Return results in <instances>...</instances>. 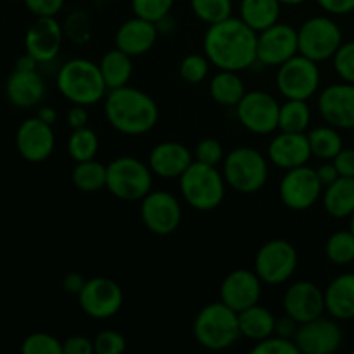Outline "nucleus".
I'll list each match as a JSON object with an SVG mask.
<instances>
[{"label":"nucleus","mask_w":354,"mask_h":354,"mask_svg":"<svg viewBox=\"0 0 354 354\" xmlns=\"http://www.w3.org/2000/svg\"><path fill=\"white\" fill-rule=\"evenodd\" d=\"M203 48L211 66L225 71H245L258 62V33L241 17L207 26Z\"/></svg>","instance_id":"1"},{"label":"nucleus","mask_w":354,"mask_h":354,"mask_svg":"<svg viewBox=\"0 0 354 354\" xmlns=\"http://www.w3.org/2000/svg\"><path fill=\"white\" fill-rule=\"evenodd\" d=\"M104 114L111 127L128 137H140L154 130L159 107L147 92L127 85L109 90L104 99Z\"/></svg>","instance_id":"2"},{"label":"nucleus","mask_w":354,"mask_h":354,"mask_svg":"<svg viewBox=\"0 0 354 354\" xmlns=\"http://www.w3.org/2000/svg\"><path fill=\"white\" fill-rule=\"evenodd\" d=\"M55 85L68 102L86 107L104 100L109 92L99 64L85 57H75L64 62L55 76Z\"/></svg>","instance_id":"3"},{"label":"nucleus","mask_w":354,"mask_h":354,"mask_svg":"<svg viewBox=\"0 0 354 354\" xmlns=\"http://www.w3.org/2000/svg\"><path fill=\"white\" fill-rule=\"evenodd\" d=\"M192 332L197 344L209 351H225L242 337L239 313L221 301L206 304L196 315Z\"/></svg>","instance_id":"4"},{"label":"nucleus","mask_w":354,"mask_h":354,"mask_svg":"<svg viewBox=\"0 0 354 354\" xmlns=\"http://www.w3.org/2000/svg\"><path fill=\"white\" fill-rule=\"evenodd\" d=\"M183 201L196 211H213L221 206L227 182L218 166L194 161L178 178Z\"/></svg>","instance_id":"5"},{"label":"nucleus","mask_w":354,"mask_h":354,"mask_svg":"<svg viewBox=\"0 0 354 354\" xmlns=\"http://www.w3.org/2000/svg\"><path fill=\"white\" fill-rule=\"evenodd\" d=\"M268 158L254 147H235L221 165V173L230 189L239 194H256L266 185L270 175Z\"/></svg>","instance_id":"6"},{"label":"nucleus","mask_w":354,"mask_h":354,"mask_svg":"<svg viewBox=\"0 0 354 354\" xmlns=\"http://www.w3.org/2000/svg\"><path fill=\"white\" fill-rule=\"evenodd\" d=\"M152 169L147 162L133 156H121L107 165L106 189L116 199L142 201L152 190Z\"/></svg>","instance_id":"7"},{"label":"nucleus","mask_w":354,"mask_h":354,"mask_svg":"<svg viewBox=\"0 0 354 354\" xmlns=\"http://www.w3.org/2000/svg\"><path fill=\"white\" fill-rule=\"evenodd\" d=\"M299 265V254L292 242L272 239L258 249L254 272L266 286H282L289 282Z\"/></svg>","instance_id":"8"},{"label":"nucleus","mask_w":354,"mask_h":354,"mask_svg":"<svg viewBox=\"0 0 354 354\" xmlns=\"http://www.w3.org/2000/svg\"><path fill=\"white\" fill-rule=\"evenodd\" d=\"M297 37L299 54L318 64L330 61L344 44L341 26L330 16H313L306 19L297 30Z\"/></svg>","instance_id":"9"},{"label":"nucleus","mask_w":354,"mask_h":354,"mask_svg":"<svg viewBox=\"0 0 354 354\" xmlns=\"http://www.w3.org/2000/svg\"><path fill=\"white\" fill-rule=\"evenodd\" d=\"M277 88L286 99L310 100L320 90V68L318 62L296 54L277 68Z\"/></svg>","instance_id":"10"},{"label":"nucleus","mask_w":354,"mask_h":354,"mask_svg":"<svg viewBox=\"0 0 354 354\" xmlns=\"http://www.w3.org/2000/svg\"><path fill=\"white\" fill-rule=\"evenodd\" d=\"M279 100L263 90L245 92L235 107L239 123L254 135H270L279 130Z\"/></svg>","instance_id":"11"},{"label":"nucleus","mask_w":354,"mask_h":354,"mask_svg":"<svg viewBox=\"0 0 354 354\" xmlns=\"http://www.w3.org/2000/svg\"><path fill=\"white\" fill-rule=\"evenodd\" d=\"M280 201L292 211H306L318 203L324 194V185L317 175V169L304 165L287 169L279 185Z\"/></svg>","instance_id":"12"},{"label":"nucleus","mask_w":354,"mask_h":354,"mask_svg":"<svg viewBox=\"0 0 354 354\" xmlns=\"http://www.w3.org/2000/svg\"><path fill=\"white\" fill-rule=\"evenodd\" d=\"M182 204L171 192L151 190L140 201V218L145 228L159 237L175 234L182 223Z\"/></svg>","instance_id":"13"},{"label":"nucleus","mask_w":354,"mask_h":354,"mask_svg":"<svg viewBox=\"0 0 354 354\" xmlns=\"http://www.w3.org/2000/svg\"><path fill=\"white\" fill-rule=\"evenodd\" d=\"M123 289L107 277L86 280L82 292L78 294L80 308L93 320H109L116 317L123 308Z\"/></svg>","instance_id":"14"},{"label":"nucleus","mask_w":354,"mask_h":354,"mask_svg":"<svg viewBox=\"0 0 354 354\" xmlns=\"http://www.w3.org/2000/svg\"><path fill=\"white\" fill-rule=\"evenodd\" d=\"M299 54L297 30L287 23H275L258 33V62L266 68H279Z\"/></svg>","instance_id":"15"},{"label":"nucleus","mask_w":354,"mask_h":354,"mask_svg":"<svg viewBox=\"0 0 354 354\" xmlns=\"http://www.w3.org/2000/svg\"><path fill=\"white\" fill-rule=\"evenodd\" d=\"M339 320L325 318L324 315L315 320L301 324L294 335V342L303 354H332L341 348L344 341Z\"/></svg>","instance_id":"16"},{"label":"nucleus","mask_w":354,"mask_h":354,"mask_svg":"<svg viewBox=\"0 0 354 354\" xmlns=\"http://www.w3.org/2000/svg\"><path fill=\"white\" fill-rule=\"evenodd\" d=\"M318 113L337 130L354 128V83L341 82L325 86L318 95Z\"/></svg>","instance_id":"17"},{"label":"nucleus","mask_w":354,"mask_h":354,"mask_svg":"<svg viewBox=\"0 0 354 354\" xmlns=\"http://www.w3.org/2000/svg\"><path fill=\"white\" fill-rule=\"evenodd\" d=\"M283 313L297 324H306L325 313V292L310 280H299L287 287L282 299Z\"/></svg>","instance_id":"18"},{"label":"nucleus","mask_w":354,"mask_h":354,"mask_svg":"<svg viewBox=\"0 0 354 354\" xmlns=\"http://www.w3.org/2000/svg\"><path fill=\"white\" fill-rule=\"evenodd\" d=\"M16 147L21 158L28 162H44L55 149V135L52 124L40 118H28L16 131Z\"/></svg>","instance_id":"19"},{"label":"nucleus","mask_w":354,"mask_h":354,"mask_svg":"<svg viewBox=\"0 0 354 354\" xmlns=\"http://www.w3.org/2000/svg\"><path fill=\"white\" fill-rule=\"evenodd\" d=\"M64 30L55 17H37L24 35V47L38 64H47L59 55Z\"/></svg>","instance_id":"20"},{"label":"nucleus","mask_w":354,"mask_h":354,"mask_svg":"<svg viewBox=\"0 0 354 354\" xmlns=\"http://www.w3.org/2000/svg\"><path fill=\"white\" fill-rule=\"evenodd\" d=\"M263 282L254 270L239 268L228 273L220 286V301L234 311L248 310L259 303Z\"/></svg>","instance_id":"21"},{"label":"nucleus","mask_w":354,"mask_h":354,"mask_svg":"<svg viewBox=\"0 0 354 354\" xmlns=\"http://www.w3.org/2000/svg\"><path fill=\"white\" fill-rule=\"evenodd\" d=\"M266 158L273 166L280 169L299 168L310 162L313 158L308 140V133H289V131H279L270 140Z\"/></svg>","instance_id":"22"},{"label":"nucleus","mask_w":354,"mask_h":354,"mask_svg":"<svg viewBox=\"0 0 354 354\" xmlns=\"http://www.w3.org/2000/svg\"><path fill=\"white\" fill-rule=\"evenodd\" d=\"M194 162V154L185 144L168 140L159 142L149 152L147 165L156 176L165 180H175L185 173Z\"/></svg>","instance_id":"23"},{"label":"nucleus","mask_w":354,"mask_h":354,"mask_svg":"<svg viewBox=\"0 0 354 354\" xmlns=\"http://www.w3.org/2000/svg\"><path fill=\"white\" fill-rule=\"evenodd\" d=\"M159 38V30L156 23L133 16L127 19L116 31L114 44L120 50L127 52L131 57H138L152 50Z\"/></svg>","instance_id":"24"},{"label":"nucleus","mask_w":354,"mask_h":354,"mask_svg":"<svg viewBox=\"0 0 354 354\" xmlns=\"http://www.w3.org/2000/svg\"><path fill=\"white\" fill-rule=\"evenodd\" d=\"M47 85L38 69L21 71L14 69L6 82V97L14 107L31 109L44 100Z\"/></svg>","instance_id":"25"},{"label":"nucleus","mask_w":354,"mask_h":354,"mask_svg":"<svg viewBox=\"0 0 354 354\" xmlns=\"http://www.w3.org/2000/svg\"><path fill=\"white\" fill-rule=\"evenodd\" d=\"M325 292V310L339 322L354 320V272L342 273L328 283Z\"/></svg>","instance_id":"26"},{"label":"nucleus","mask_w":354,"mask_h":354,"mask_svg":"<svg viewBox=\"0 0 354 354\" xmlns=\"http://www.w3.org/2000/svg\"><path fill=\"white\" fill-rule=\"evenodd\" d=\"M322 203L328 216L335 220L351 218L354 213V178L339 176L334 183L324 189Z\"/></svg>","instance_id":"27"},{"label":"nucleus","mask_w":354,"mask_h":354,"mask_svg":"<svg viewBox=\"0 0 354 354\" xmlns=\"http://www.w3.org/2000/svg\"><path fill=\"white\" fill-rule=\"evenodd\" d=\"M282 3L279 0H241L239 17L259 33L280 21Z\"/></svg>","instance_id":"28"},{"label":"nucleus","mask_w":354,"mask_h":354,"mask_svg":"<svg viewBox=\"0 0 354 354\" xmlns=\"http://www.w3.org/2000/svg\"><path fill=\"white\" fill-rule=\"evenodd\" d=\"M131 59H133L131 55L120 50L118 47L111 48L100 57L99 69L102 73L107 88H121V86H127L130 83L131 75H133V61Z\"/></svg>","instance_id":"29"},{"label":"nucleus","mask_w":354,"mask_h":354,"mask_svg":"<svg viewBox=\"0 0 354 354\" xmlns=\"http://www.w3.org/2000/svg\"><path fill=\"white\" fill-rule=\"evenodd\" d=\"M277 318L268 308L261 304L248 308V310L239 313V325H241L242 337H248L249 341L259 342L263 339L275 334Z\"/></svg>","instance_id":"30"},{"label":"nucleus","mask_w":354,"mask_h":354,"mask_svg":"<svg viewBox=\"0 0 354 354\" xmlns=\"http://www.w3.org/2000/svg\"><path fill=\"white\" fill-rule=\"evenodd\" d=\"M245 83L237 71L218 69L209 82V95L216 104L223 107H237L245 95Z\"/></svg>","instance_id":"31"},{"label":"nucleus","mask_w":354,"mask_h":354,"mask_svg":"<svg viewBox=\"0 0 354 354\" xmlns=\"http://www.w3.org/2000/svg\"><path fill=\"white\" fill-rule=\"evenodd\" d=\"M73 185L85 194L99 192L106 189L107 183V165L88 159V161L75 162V168L71 173Z\"/></svg>","instance_id":"32"},{"label":"nucleus","mask_w":354,"mask_h":354,"mask_svg":"<svg viewBox=\"0 0 354 354\" xmlns=\"http://www.w3.org/2000/svg\"><path fill=\"white\" fill-rule=\"evenodd\" d=\"M308 140H310L313 158L322 159V161H332L339 154V151L344 147L341 131L330 124L317 127L308 131Z\"/></svg>","instance_id":"33"},{"label":"nucleus","mask_w":354,"mask_h":354,"mask_svg":"<svg viewBox=\"0 0 354 354\" xmlns=\"http://www.w3.org/2000/svg\"><path fill=\"white\" fill-rule=\"evenodd\" d=\"M311 123V109L308 100L286 99L280 104L279 131L289 133H306Z\"/></svg>","instance_id":"34"},{"label":"nucleus","mask_w":354,"mask_h":354,"mask_svg":"<svg viewBox=\"0 0 354 354\" xmlns=\"http://www.w3.org/2000/svg\"><path fill=\"white\" fill-rule=\"evenodd\" d=\"M99 152V137L88 127L76 128L68 138V154L75 162L95 159Z\"/></svg>","instance_id":"35"},{"label":"nucleus","mask_w":354,"mask_h":354,"mask_svg":"<svg viewBox=\"0 0 354 354\" xmlns=\"http://www.w3.org/2000/svg\"><path fill=\"white\" fill-rule=\"evenodd\" d=\"M325 256L337 266L354 263V234L351 230H339L325 242Z\"/></svg>","instance_id":"36"},{"label":"nucleus","mask_w":354,"mask_h":354,"mask_svg":"<svg viewBox=\"0 0 354 354\" xmlns=\"http://www.w3.org/2000/svg\"><path fill=\"white\" fill-rule=\"evenodd\" d=\"M194 16L211 26L228 19L234 12V0H190Z\"/></svg>","instance_id":"37"},{"label":"nucleus","mask_w":354,"mask_h":354,"mask_svg":"<svg viewBox=\"0 0 354 354\" xmlns=\"http://www.w3.org/2000/svg\"><path fill=\"white\" fill-rule=\"evenodd\" d=\"M209 59L206 54H189L182 59L178 66V73L182 80L189 85H199L209 75Z\"/></svg>","instance_id":"38"},{"label":"nucleus","mask_w":354,"mask_h":354,"mask_svg":"<svg viewBox=\"0 0 354 354\" xmlns=\"http://www.w3.org/2000/svg\"><path fill=\"white\" fill-rule=\"evenodd\" d=\"M62 30H64V37H68L75 44H86L90 40V35H92V23H90L88 14L83 12V10L69 12L64 24H62Z\"/></svg>","instance_id":"39"},{"label":"nucleus","mask_w":354,"mask_h":354,"mask_svg":"<svg viewBox=\"0 0 354 354\" xmlns=\"http://www.w3.org/2000/svg\"><path fill=\"white\" fill-rule=\"evenodd\" d=\"M21 351L24 354H64L62 341L47 332H35L28 335L21 344Z\"/></svg>","instance_id":"40"},{"label":"nucleus","mask_w":354,"mask_h":354,"mask_svg":"<svg viewBox=\"0 0 354 354\" xmlns=\"http://www.w3.org/2000/svg\"><path fill=\"white\" fill-rule=\"evenodd\" d=\"M175 0H131V10L133 16L144 17V19L158 23L162 17L171 14Z\"/></svg>","instance_id":"41"},{"label":"nucleus","mask_w":354,"mask_h":354,"mask_svg":"<svg viewBox=\"0 0 354 354\" xmlns=\"http://www.w3.org/2000/svg\"><path fill=\"white\" fill-rule=\"evenodd\" d=\"M223 145L216 138H203L199 144L194 149V161L204 162L209 166H220L223 165L225 159Z\"/></svg>","instance_id":"42"},{"label":"nucleus","mask_w":354,"mask_h":354,"mask_svg":"<svg viewBox=\"0 0 354 354\" xmlns=\"http://www.w3.org/2000/svg\"><path fill=\"white\" fill-rule=\"evenodd\" d=\"M334 69L342 82L354 83V40L344 41L332 57Z\"/></svg>","instance_id":"43"},{"label":"nucleus","mask_w":354,"mask_h":354,"mask_svg":"<svg viewBox=\"0 0 354 354\" xmlns=\"http://www.w3.org/2000/svg\"><path fill=\"white\" fill-rule=\"evenodd\" d=\"M252 354H301L299 348L294 342V339L280 337L273 334L263 341L256 342L254 348L251 349Z\"/></svg>","instance_id":"44"},{"label":"nucleus","mask_w":354,"mask_h":354,"mask_svg":"<svg viewBox=\"0 0 354 354\" xmlns=\"http://www.w3.org/2000/svg\"><path fill=\"white\" fill-rule=\"evenodd\" d=\"M93 348L97 354H120L127 349V339L118 330H100L93 339Z\"/></svg>","instance_id":"45"},{"label":"nucleus","mask_w":354,"mask_h":354,"mask_svg":"<svg viewBox=\"0 0 354 354\" xmlns=\"http://www.w3.org/2000/svg\"><path fill=\"white\" fill-rule=\"evenodd\" d=\"M26 9L35 17H55L66 6V0H24Z\"/></svg>","instance_id":"46"},{"label":"nucleus","mask_w":354,"mask_h":354,"mask_svg":"<svg viewBox=\"0 0 354 354\" xmlns=\"http://www.w3.org/2000/svg\"><path fill=\"white\" fill-rule=\"evenodd\" d=\"M62 353L64 354H92L95 353L93 348V339L86 335H71L66 341H62Z\"/></svg>","instance_id":"47"},{"label":"nucleus","mask_w":354,"mask_h":354,"mask_svg":"<svg viewBox=\"0 0 354 354\" xmlns=\"http://www.w3.org/2000/svg\"><path fill=\"white\" fill-rule=\"evenodd\" d=\"M332 161H334L339 175L354 178V147H342Z\"/></svg>","instance_id":"48"},{"label":"nucleus","mask_w":354,"mask_h":354,"mask_svg":"<svg viewBox=\"0 0 354 354\" xmlns=\"http://www.w3.org/2000/svg\"><path fill=\"white\" fill-rule=\"evenodd\" d=\"M317 3L330 16H346L354 12V0H317Z\"/></svg>","instance_id":"49"},{"label":"nucleus","mask_w":354,"mask_h":354,"mask_svg":"<svg viewBox=\"0 0 354 354\" xmlns=\"http://www.w3.org/2000/svg\"><path fill=\"white\" fill-rule=\"evenodd\" d=\"M66 121H68L71 130L86 127V124H88V111H86V106L73 104V106L69 107L68 114H66Z\"/></svg>","instance_id":"50"},{"label":"nucleus","mask_w":354,"mask_h":354,"mask_svg":"<svg viewBox=\"0 0 354 354\" xmlns=\"http://www.w3.org/2000/svg\"><path fill=\"white\" fill-rule=\"evenodd\" d=\"M297 328H299V324H297V322L294 320V318H290L289 315L283 313V317L277 318L275 334L280 335V337L294 339V335H296Z\"/></svg>","instance_id":"51"},{"label":"nucleus","mask_w":354,"mask_h":354,"mask_svg":"<svg viewBox=\"0 0 354 354\" xmlns=\"http://www.w3.org/2000/svg\"><path fill=\"white\" fill-rule=\"evenodd\" d=\"M317 175H318V178H320V182H322V185H324V189L327 185H330V183H334L335 180H337L339 176H341V175H339L337 168H335L334 161L322 162V165L317 168Z\"/></svg>","instance_id":"52"},{"label":"nucleus","mask_w":354,"mask_h":354,"mask_svg":"<svg viewBox=\"0 0 354 354\" xmlns=\"http://www.w3.org/2000/svg\"><path fill=\"white\" fill-rule=\"evenodd\" d=\"M86 280L83 279L80 273L73 272V273H68V275L62 279V289L66 290L68 294H73V296H78L80 292H82L83 286H85Z\"/></svg>","instance_id":"53"},{"label":"nucleus","mask_w":354,"mask_h":354,"mask_svg":"<svg viewBox=\"0 0 354 354\" xmlns=\"http://www.w3.org/2000/svg\"><path fill=\"white\" fill-rule=\"evenodd\" d=\"M38 68V61L26 52L24 55H21L16 62V69H21V71H33V69Z\"/></svg>","instance_id":"54"},{"label":"nucleus","mask_w":354,"mask_h":354,"mask_svg":"<svg viewBox=\"0 0 354 354\" xmlns=\"http://www.w3.org/2000/svg\"><path fill=\"white\" fill-rule=\"evenodd\" d=\"M37 116L40 118L41 121H45V123L54 124L55 121H57V111H55L54 107H50V106H41L40 109H38Z\"/></svg>","instance_id":"55"},{"label":"nucleus","mask_w":354,"mask_h":354,"mask_svg":"<svg viewBox=\"0 0 354 354\" xmlns=\"http://www.w3.org/2000/svg\"><path fill=\"white\" fill-rule=\"evenodd\" d=\"M282 6H289V7H297V6H303V3H306L308 0H279Z\"/></svg>","instance_id":"56"},{"label":"nucleus","mask_w":354,"mask_h":354,"mask_svg":"<svg viewBox=\"0 0 354 354\" xmlns=\"http://www.w3.org/2000/svg\"><path fill=\"white\" fill-rule=\"evenodd\" d=\"M349 220H351V221H349V230H351L354 234V213L351 214V218H349Z\"/></svg>","instance_id":"57"},{"label":"nucleus","mask_w":354,"mask_h":354,"mask_svg":"<svg viewBox=\"0 0 354 354\" xmlns=\"http://www.w3.org/2000/svg\"><path fill=\"white\" fill-rule=\"evenodd\" d=\"M351 140H353V147H354V128H353V137H351Z\"/></svg>","instance_id":"58"},{"label":"nucleus","mask_w":354,"mask_h":354,"mask_svg":"<svg viewBox=\"0 0 354 354\" xmlns=\"http://www.w3.org/2000/svg\"><path fill=\"white\" fill-rule=\"evenodd\" d=\"M353 268H354V263H353Z\"/></svg>","instance_id":"59"}]
</instances>
